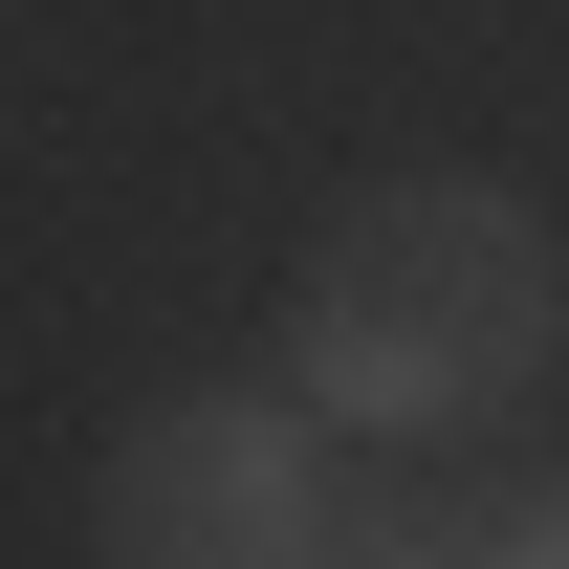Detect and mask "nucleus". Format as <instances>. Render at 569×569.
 <instances>
[{
  "mask_svg": "<svg viewBox=\"0 0 569 569\" xmlns=\"http://www.w3.org/2000/svg\"><path fill=\"white\" fill-rule=\"evenodd\" d=\"M569 351V263L503 176H372L284 284V395L329 438H482Z\"/></svg>",
  "mask_w": 569,
  "mask_h": 569,
  "instance_id": "obj_1",
  "label": "nucleus"
},
{
  "mask_svg": "<svg viewBox=\"0 0 569 569\" xmlns=\"http://www.w3.org/2000/svg\"><path fill=\"white\" fill-rule=\"evenodd\" d=\"M460 548H482V569H569V482H526V503H482Z\"/></svg>",
  "mask_w": 569,
  "mask_h": 569,
  "instance_id": "obj_3",
  "label": "nucleus"
},
{
  "mask_svg": "<svg viewBox=\"0 0 569 569\" xmlns=\"http://www.w3.org/2000/svg\"><path fill=\"white\" fill-rule=\"evenodd\" d=\"M88 526H110L132 569H284V548H351L329 417H307V395H153V417L110 438Z\"/></svg>",
  "mask_w": 569,
  "mask_h": 569,
  "instance_id": "obj_2",
  "label": "nucleus"
}]
</instances>
